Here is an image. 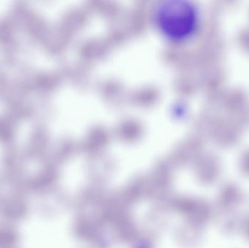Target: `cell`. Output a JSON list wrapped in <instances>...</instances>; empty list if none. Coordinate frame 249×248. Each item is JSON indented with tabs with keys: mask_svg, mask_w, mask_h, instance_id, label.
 Masks as SVG:
<instances>
[{
	"mask_svg": "<svg viewBox=\"0 0 249 248\" xmlns=\"http://www.w3.org/2000/svg\"><path fill=\"white\" fill-rule=\"evenodd\" d=\"M157 23L171 37L184 40L196 34L200 24V15L193 3L184 0H169L159 6Z\"/></svg>",
	"mask_w": 249,
	"mask_h": 248,
	"instance_id": "1",
	"label": "cell"
}]
</instances>
